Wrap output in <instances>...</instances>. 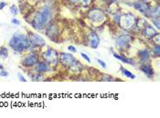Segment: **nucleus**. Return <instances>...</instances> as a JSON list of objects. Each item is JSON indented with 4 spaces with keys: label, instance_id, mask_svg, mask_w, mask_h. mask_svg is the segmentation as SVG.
<instances>
[{
    "label": "nucleus",
    "instance_id": "nucleus-13",
    "mask_svg": "<svg viewBox=\"0 0 160 118\" xmlns=\"http://www.w3.org/2000/svg\"><path fill=\"white\" fill-rule=\"evenodd\" d=\"M59 34V28L55 25H51L46 30V35L49 36L50 39H53L54 36H58Z\"/></svg>",
    "mask_w": 160,
    "mask_h": 118
},
{
    "label": "nucleus",
    "instance_id": "nucleus-24",
    "mask_svg": "<svg viewBox=\"0 0 160 118\" xmlns=\"http://www.w3.org/2000/svg\"><path fill=\"white\" fill-rule=\"evenodd\" d=\"M0 76H3V77H7L8 76V72L6 70H4L3 68L0 69Z\"/></svg>",
    "mask_w": 160,
    "mask_h": 118
},
{
    "label": "nucleus",
    "instance_id": "nucleus-21",
    "mask_svg": "<svg viewBox=\"0 0 160 118\" xmlns=\"http://www.w3.org/2000/svg\"><path fill=\"white\" fill-rule=\"evenodd\" d=\"M153 55H154V57H159V56H160L159 45H157L156 47H154V48H153Z\"/></svg>",
    "mask_w": 160,
    "mask_h": 118
},
{
    "label": "nucleus",
    "instance_id": "nucleus-5",
    "mask_svg": "<svg viewBox=\"0 0 160 118\" xmlns=\"http://www.w3.org/2000/svg\"><path fill=\"white\" fill-rule=\"evenodd\" d=\"M87 16L92 21V22H95V23H101L104 20L105 18V15H104V12L99 8H93L92 10L88 12V15Z\"/></svg>",
    "mask_w": 160,
    "mask_h": 118
},
{
    "label": "nucleus",
    "instance_id": "nucleus-31",
    "mask_svg": "<svg viewBox=\"0 0 160 118\" xmlns=\"http://www.w3.org/2000/svg\"><path fill=\"white\" fill-rule=\"evenodd\" d=\"M6 6H7V3L6 2H0V10H2Z\"/></svg>",
    "mask_w": 160,
    "mask_h": 118
},
{
    "label": "nucleus",
    "instance_id": "nucleus-33",
    "mask_svg": "<svg viewBox=\"0 0 160 118\" xmlns=\"http://www.w3.org/2000/svg\"><path fill=\"white\" fill-rule=\"evenodd\" d=\"M2 68H3V66H2V65L0 64V69H2Z\"/></svg>",
    "mask_w": 160,
    "mask_h": 118
},
{
    "label": "nucleus",
    "instance_id": "nucleus-22",
    "mask_svg": "<svg viewBox=\"0 0 160 118\" xmlns=\"http://www.w3.org/2000/svg\"><path fill=\"white\" fill-rule=\"evenodd\" d=\"M9 10L11 12V14L14 15V16H17V15H18V13H19V10H18V7H17L16 5H12V6L10 7Z\"/></svg>",
    "mask_w": 160,
    "mask_h": 118
},
{
    "label": "nucleus",
    "instance_id": "nucleus-27",
    "mask_svg": "<svg viewBox=\"0 0 160 118\" xmlns=\"http://www.w3.org/2000/svg\"><path fill=\"white\" fill-rule=\"evenodd\" d=\"M81 56L83 57V59H84V60H86L88 63H91V59H90V57L87 56L86 54H84V53H81Z\"/></svg>",
    "mask_w": 160,
    "mask_h": 118
},
{
    "label": "nucleus",
    "instance_id": "nucleus-18",
    "mask_svg": "<svg viewBox=\"0 0 160 118\" xmlns=\"http://www.w3.org/2000/svg\"><path fill=\"white\" fill-rule=\"evenodd\" d=\"M121 72H122V74L124 76H126V77H128L130 79H136V75L134 74H132V72L128 71L127 69H125L123 67H121Z\"/></svg>",
    "mask_w": 160,
    "mask_h": 118
},
{
    "label": "nucleus",
    "instance_id": "nucleus-25",
    "mask_svg": "<svg viewBox=\"0 0 160 118\" xmlns=\"http://www.w3.org/2000/svg\"><path fill=\"white\" fill-rule=\"evenodd\" d=\"M80 1H81L82 5L83 7H87V6H89V5L92 3V0H80Z\"/></svg>",
    "mask_w": 160,
    "mask_h": 118
},
{
    "label": "nucleus",
    "instance_id": "nucleus-1",
    "mask_svg": "<svg viewBox=\"0 0 160 118\" xmlns=\"http://www.w3.org/2000/svg\"><path fill=\"white\" fill-rule=\"evenodd\" d=\"M51 15H52V12H51L49 6L48 5L43 6L37 12V14L35 15V16L31 22L33 28L36 30H42L50 21Z\"/></svg>",
    "mask_w": 160,
    "mask_h": 118
},
{
    "label": "nucleus",
    "instance_id": "nucleus-14",
    "mask_svg": "<svg viewBox=\"0 0 160 118\" xmlns=\"http://www.w3.org/2000/svg\"><path fill=\"white\" fill-rule=\"evenodd\" d=\"M140 70L142 71L145 75H147L148 78H152L155 74L152 66L149 65H143L142 66H140Z\"/></svg>",
    "mask_w": 160,
    "mask_h": 118
},
{
    "label": "nucleus",
    "instance_id": "nucleus-20",
    "mask_svg": "<svg viewBox=\"0 0 160 118\" xmlns=\"http://www.w3.org/2000/svg\"><path fill=\"white\" fill-rule=\"evenodd\" d=\"M71 67L73 70V72L79 73L81 71V68H82V64H80L79 62H76V64L73 63L72 65H71Z\"/></svg>",
    "mask_w": 160,
    "mask_h": 118
},
{
    "label": "nucleus",
    "instance_id": "nucleus-3",
    "mask_svg": "<svg viewBox=\"0 0 160 118\" xmlns=\"http://www.w3.org/2000/svg\"><path fill=\"white\" fill-rule=\"evenodd\" d=\"M136 23V16L131 13L120 16L119 21H118V25H120V27L123 29H125V30H129V29L133 28Z\"/></svg>",
    "mask_w": 160,
    "mask_h": 118
},
{
    "label": "nucleus",
    "instance_id": "nucleus-9",
    "mask_svg": "<svg viewBox=\"0 0 160 118\" xmlns=\"http://www.w3.org/2000/svg\"><path fill=\"white\" fill-rule=\"evenodd\" d=\"M134 7L136 8V10H138V11L140 12V13H142L143 15L149 16L151 9H150L149 6L147 5L144 1H137V2H135L134 3Z\"/></svg>",
    "mask_w": 160,
    "mask_h": 118
},
{
    "label": "nucleus",
    "instance_id": "nucleus-17",
    "mask_svg": "<svg viewBox=\"0 0 160 118\" xmlns=\"http://www.w3.org/2000/svg\"><path fill=\"white\" fill-rule=\"evenodd\" d=\"M113 57L116 59L122 61L123 63H125V64H129V65H133V64H134L133 59L127 58V57H121V56H119V55H117V54H115V53L113 54Z\"/></svg>",
    "mask_w": 160,
    "mask_h": 118
},
{
    "label": "nucleus",
    "instance_id": "nucleus-4",
    "mask_svg": "<svg viewBox=\"0 0 160 118\" xmlns=\"http://www.w3.org/2000/svg\"><path fill=\"white\" fill-rule=\"evenodd\" d=\"M42 57L45 60V62H47L49 65L55 66L57 65V63L59 62V56L58 53L54 50V49H48L46 52H44L42 54Z\"/></svg>",
    "mask_w": 160,
    "mask_h": 118
},
{
    "label": "nucleus",
    "instance_id": "nucleus-26",
    "mask_svg": "<svg viewBox=\"0 0 160 118\" xmlns=\"http://www.w3.org/2000/svg\"><path fill=\"white\" fill-rule=\"evenodd\" d=\"M18 80H19L20 82H27V79L25 78L24 76H23L20 73L18 74Z\"/></svg>",
    "mask_w": 160,
    "mask_h": 118
},
{
    "label": "nucleus",
    "instance_id": "nucleus-34",
    "mask_svg": "<svg viewBox=\"0 0 160 118\" xmlns=\"http://www.w3.org/2000/svg\"><path fill=\"white\" fill-rule=\"evenodd\" d=\"M139 1H146V0H139Z\"/></svg>",
    "mask_w": 160,
    "mask_h": 118
},
{
    "label": "nucleus",
    "instance_id": "nucleus-7",
    "mask_svg": "<svg viewBox=\"0 0 160 118\" xmlns=\"http://www.w3.org/2000/svg\"><path fill=\"white\" fill-rule=\"evenodd\" d=\"M38 62V56L37 54H30L22 59L21 65L25 67H32L36 66Z\"/></svg>",
    "mask_w": 160,
    "mask_h": 118
},
{
    "label": "nucleus",
    "instance_id": "nucleus-28",
    "mask_svg": "<svg viewBox=\"0 0 160 118\" xmlns=\"http://www.w3.org/2000/svg\"><path fill=\"white\" fill-rule=\"evenodd\" d=\"M11 23L13 25H20V21L18 19H17V18H12L11 19Z\"/></svg>",
    "mask_w": 160,
    "mask_h": 118
},
{
    "label": "nucleus",
    "instance_id": "nucleus-11",
    "mask_svg": "<svg viewBox=\"0 0 160 118\" xmlns=\"http://www.w3.org/2000/svg\"><path fill=\"white\" fill-rule=\"evenodd\" d=\"M88 42L92 48H94V49L97 48L100 44V38H99L98 35L93 31L90 32L88 35Z\"/></svg>",
    "mask_w": 160,
    "mask_h": 118
},
{
    "label": "nucleus",
    "instance_id": "nucleus-2",
    "mask_svg": "<svg viewBox=\"0 0 160 118\" xmlns=\"http://www.w3.org/2000/svg\"><path fill=\"white\" fill-rule=\"evenodd\" d=\"M31 44L28 37L19 32H16L9 40V47L18 53H22L25 50H28Z\"/></svg>",
    "mask_w": 160,
    "mask_h": 118
},
{
    "label": "nucleus",
    "instance_id": "nucleus-32",
    "mask_svg": "<svg viewBox=\"0 0 160 118\" xmlns=\"http://www.w3.org/2000/svg\"><path fill=\"white\" fill-rule=\"evenodd\" d=\"M70 1H71V2H72V3H76L78 0H70Z\"/></svg>",
    "mask_w": 160,
    "mask_h": 118
},
{
    "label": "nucleus",
    "instance_id": "nucleus-15",
    "mask_svg": "<svg viewBox=\"0 0 160 118\" xmlns=\"http://www.w3.org/2000/svg\"><path fill=\"white\" fill-rule=\"evenodd\" d=\"M143 35H145V36H147V37H148V38H151V37H154L155 35H157V32H156V30H155L152 26L147 25L144 27Z\"/></svg>",
    "mask_w": 160,
    "mask_h": 118
},
{
    "label": "nucleus",
    "instance_id": "nucleus-12",
    "mask_svg": "<svg viewBox=\"0 0 160 118\" xmlns=\"http://www.w3.org/2000/svg\"><path fill=\"white\" fill-rule=\"evenodd\" d=\"M50 69L49 67V65L45 62V61H42V62H38L36 64V67H35V70L37 74H43V73H46Z\"/></svg>",
    "mask_w": 160,
    "mask_h": 118
},
{
    "label": "nucleus",
    "instance_id": "nucleus-16",
    "mask_svg": "<svg viewBox=\"0 0 160 118\" xmlns=\"http://www.w3.org/2000/svg\"><path fill=\"white\" fill-rule=\"evenodd\" d=\"M138 57L139 58L141 59V61L143 62H149L150 60V55H149V52H148L147 49H143V50H140L138 51Z\"/></svg>",
    "mask_w": 160,
    "mask_h": 118
},
{
    "label": "nucleus",
    "instance_id": "nucleus-30",
    "mask_svg": "<svg viewBox=\"0 0 160 118\" xmlns=\"http://www.w3.org/2000/svg\"><path fill=\"white\" fill-rule=\"evenodd\" d=\"M98 63L100 64V66H101L102 68H105V67H106V65H105V63H104L103 61H102L101 59H98Z\"/></svg>",
    "mask_w": 160,
    "mask_h": 118
},
{
    "label": "nucleus",
    "instance_id": "nucleus-23",
    "mask_svg": "<svg viewBox=\"0 0 160 118\" xmlns=\"http://www.w3.org/2000/svg\"><path fill=\"white\" fill-rule=\"evenodd\" d=\"M152 22L153 24L156 25V27L158 28V29H159L160 28V25H159V16H157V17H154L153 19H152Z\"/></svg>",
    "mask_w": 160,
    "mask_h": 118
},
{
    "label": "nucleus",
    "instance_id": "nucleus-10",
    "mask_svg": "<svg viewBox=\"0 0 160 118\" xmlns=\"http://www.w3.org/2000/svg\"><path fill=\"white\" fill-rule=\"evenodd\" d=\"M60 61L63 66H71V65H72L75 62V58L73 56H72L71 54H66V53H62L60 54Z\"/></svg>",
    "mask_w": 160,
    "mask_h": 118
},
{
    "label": "nucleus",
    "instance_id": "nucleus-29",
    "mask_svg": "<svg viewBox=\"0 0 160 118\" xmlns=\"http://www.w3.org/2000/svg\"><path fill=\"white\" fill-rule=\"evenodd\" d=\"M68 50L71 51V52H72V53H76V52H77L76 48H75L73 46H69V47H68Z\"/></svg>",
    "mask_w": 160,
    "mask_h": 118
},
{
    "label": "nucleus",
    "instance_id": "nucleus-6",
    "mask_svg": "<svg viewBox=\"0 0 160 118\" xmlns=\"http://www.w3.org/2000/svg\"><path fill=\"white\" fill-rule=\"evenodd\" d=\"M132 40H133V38L130 35H120L116 39V47H118V48H120V49H124L125 50V49H127L129 47Z\"/></svg>",
    "mask_w": 160,
    "mask_h": 118
},
{
    "label": "nucleus",
    "instance_id": "nucleus-8",
    "mask_svg": "<svg viewBox=\"0 0 160 118\" xmlns=\"http://www.w3.org/2000/svg\"><path fill=\"white\" fill-rule=\"evenodd\" d=\"M28 39L30 41V44L35 47H44L45 46V40L41 35L37 33H28Z\"/></svg>",
    "mask_w": 160,
    "mask_h": 118
},
{
    "label": "nucleus",
    "instance_id": "nucleus-19",
    "mask_svg": "<svg viewBox=\"0 0 160 118\" xmlns=\"http://www.w3.org/2000/svg\"><path fill=\"white\" fill-rule=\"evenodd\" d=\"M8 57V50L5 47H1L0 48V57L2 59H7Z\"/></svg>",
    "mask_w": 160,
    "mask_h": 118
}]
</instances>
